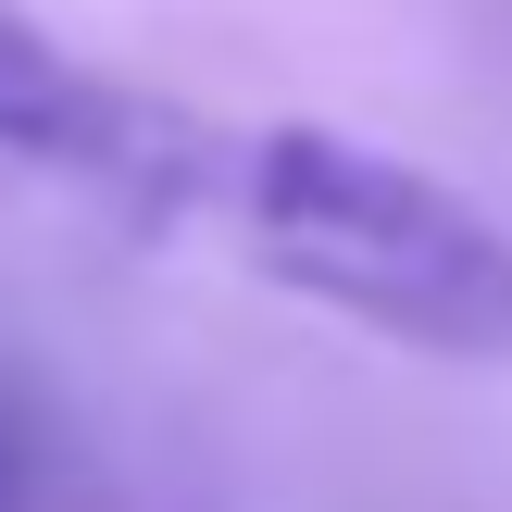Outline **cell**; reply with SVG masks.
<instances>
[{
    "instance_id": "cell-1",
    "label": "cell",
    "mask_w": 512,
    "mask_h": 512,
    "mask_svg": "<svg viewBox=\"0 0 512 512\" xmlns=\"http://www.w3.org/2000/svg\"><path fill=\"white\" fill-rule=\"evenodd\" d=\"M188 213H213L275 288L425 363H512V225L338 125H213Z\"/></svg>"
},
{
    "instance_id": "cell-2",
    "label": "cell",
    "mask_w": 512,
    "mask_h": 512,
    "mask_svg": "<svg viewBox=\"0 0 512 512\" xmlns=\"http://www.w3.org/2000/svg\"><path fill=\"white\" fill-rule=\"evenodd\" d=\"M0 163L113 188V200H138V213H188L200 163H213V125L175 113V100H150V88L88 75L63 38H38V25L0 0Z\"/></svg>"
},
{
    "instance_id": "cell-3",
    "label": "cell",
    "mask_w": 512,
    "mask_h": 512,
    "mask_svg": "<svg viewBox=\"0 0 512 512\" xmlns=\"http://www.w3.org/2000/svg\"><path fill=\"white\" fill-rule=\"evenodd\" d=\"M13 500H25V438L0 425V512H13Z\"/></svg>"
}]
</instances>
